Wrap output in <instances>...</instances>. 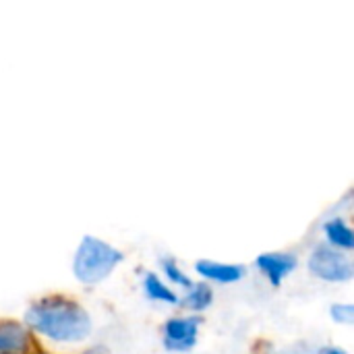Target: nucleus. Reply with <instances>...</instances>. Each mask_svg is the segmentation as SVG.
Masks as SVG:
<instances>
[{"label": "nucleus", "mask_w": 354, "mask_h": 354, "mask_svg": "<svg viewBox=\"0 0 354 354\" xmlns=\"http://www.w3.org/2000/svg\"><path fill=\"white\" fill-rule=\"evenodd\" d=\"M25 319L35 332L56 342H79L91 332V319L85 309L64 297H48L33 303Z\"/></svg>", "instance_id": "obj_1"}, {"label": "nucleus", "mask_w": 354, "mask_h": 354, "mask_svg": "<svg viewBox=\"0 0 354 354\" xmlns=\"http://www.w3.org/2000/svg\"><path fill=\"white\" fill-rule=\"evenodd\" d=\"M120 261L122 253L116 247L95 236H83L73 259V272L83 284H97L108 278Z\"/></svg>", "instance_id": "obj_2"}, {"label": "nucleus", "mask_w": 354, "mask_h": 354, "mask_svg": "<svg viewBox=\"0 0 354 354\" xmlns=\"http://www.w3.org/2000/svg\"><path fill=\"white\" fill-rule=\"evenodd\" d=\"M309 270H311V274H315L317 278L328 280V282H346L354 274L353 261L344 253H340L328 245H322L311 253Z\"/></svg>", "instance_id": "obj_3"}, {"label": "nucleus", "mask_w": 354, "mask_h": 354, "mask_svg": "<svg viewBox=\"0 0 354 354\" xmlns=\"http://www.w3.org/2000/svg\"><path fill=\"white\" fill-rule=\"evenodd\" d=\"M199 317H174L168 319L164 326V346L168 351L185 353L191 351L197 342L199 332Z\"/></svg>", "instance_id": "obj_4"}, {"label": "nucleus", "mask_w": 354, "mask_h": 354, "mask_svg": "<svg viewBox=\"0 0 354 354\" xmlns=\"http://www.w3.org/2000/svg\"><path fill=\"white\" fill-rule=\"evenodd\" d=\"M257 268L268 276V280L274 286H280L282 280L295 272L297 268V257L292 253H263L257 257Z\"/></svg>", "instance_id": "obj_5"}, {"label": "nucleus", "mask_w": 354, "mask_h": 354, "mask_svg": "<svg viewBox=\"0 0 354 354\" xmlns=\"http://www.w3.org/2000/svg\"><path fill=\"white\" fill-rule=\"evenodd\" d=\"M195 270L205 280H214V282H222V284H232V282H236L245 274V268L243 266H236V263H220V261H212V259H199L195 263Z\"/></svg>", "instance_id": "obj_6"}, {"label": "nucleus", "mask_w": 354, "mask_h": 354, "mask_svg": "<svg viewBox=\"0 0 354 354\" xmlns=\"http://www.w3.org/2000/svg\"><path fill=\"white\" fill-rule=\"evenodd\" d=\"M27 342V332L23 326L15 322H2L0 324V353H19L25 348Z\"/></svg>", "instance_id": "obj_7"}, {"label": "nucleus", "mask_w": 354, "mask_h": 354, "mask_svg": "<svg viewBox=\"0 0 354 354\" xmlns=\"http://www.w3.org/2000/svg\"><path fill=\"white\" fill-rule=\"evenodd\" d=\"M326 234L330 239L332 245L340 247V249H353L354 247V236L351 226L342 220V218H334L326 224Z\"/></svg>", "instance_id": "obj_8"}, {"label": "nucleus", "mask_w": 354, "mask_h": 354, "mask_svg": "<svg viewBox=\"0 0 354 354\" xmlns=\"http://www.w3.org/2000/svg\"><path fill=\"white\" fill-rule=\"evenodd\" d=\"M145 292L149 299L153 301H162V303H178V297L153 274V272H147L145 274Z\"/></svg>", "instance_id": "obj_9"}, {"label": "nucleus", "mask_w": 354, "mask_h": 354, "mask_svg": "<svg viewBox=\"0 0 354 354\" xmlns=\"http://www.w3.org/2000/svg\"><path fill=\"white\" fill-rule=\"evenodd\" d=\"M212 288L205 282H197L189 288L187 297H185V307L193 309V311H201L212 303Z\"/></svg>", "instance_id": "obj_10"}, {"label": "nucleus", "mask_w": 354, "mask_h": 354, "mask_svg": "<svg viewBox=\"0 0 354 354\" xmlns=\"http://www.w3.org/2000/svg\"><path fill=\"white\" fill-rule=\"evenodd\" d=\"M162 268H164V272H166V276H168L170 282H174V284H178V286H185V288H191V286H193L191 278H187V274L178 268V263H176L174 259L164 257V259H162Z\"/></svg>", "instance_id": "obj_11"}, {"label": "nucleus", "mask_w": 354, "mask_h": 354, "mask_svg": "<svg viewBox=\"0 0 354 354\" xmlns=\"http://www.w3.org/2000/svg\"><path fill=\"white\" fill-rule=\"evenodd\" d=\"M332 317L340 324H353L354 322V307L353 305H344V303H338L332 307Z\"/></svg>", "instance_id": "obj_12"}, {"label": "nucleus", "mask_w": 354, "mask_h": 354, "mask_svg": "<svg viewBox=\"0 0 354 354\" xmlns=\"http://www.w3.org/2000/svg\"><path fill=\"white\" fill-rule=\"evenodd\" d=\"M319 354H346L344 351H338V348H328V351H324V353Z\"/></svg>", "instance_id": "obj_13"}]
</instances>
